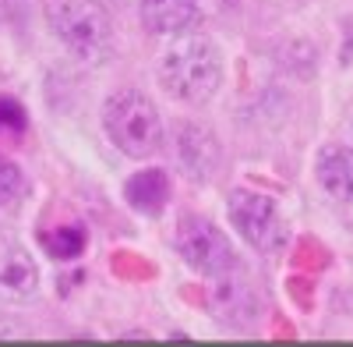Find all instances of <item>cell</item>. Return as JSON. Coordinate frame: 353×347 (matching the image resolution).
Segmentation results:
<instances>
[{
	"label": "cell",
	"mask_w": 353,
	"mask_h": 347,
	"mask_svg": "<svg viewBox=\"0 0 353 347\" xmlns=\"http://www.w3.org/2000/svg\"><path fill=\"white\" fill-rule=\"evenodd\" d=\"M159 85L163 93L184 106H201L219 93L223 82V57L209 36L181 32L159 57Z\"/></svg>",
	"instance_id": "6da1fadb"
},
{
	"label": "cell",
	"mask_w": 353,
	"mask_h": 347,
	"mask_svg": "<svg viewBox=\"0 0 353 347\" xmlns=\"http://www.w3.org/2000/svg\"><path fill=\"white\" fill-rule=\"evenodd\" d=\"M103 128L113 146L131 160H149L152 153H159L163 138H166L156 103L138 89H121L106 100Z\"/></svg>",
	"instance_id": "7a4b0ae2"
},
{
	"label": "cell",
	"mask_w": 353,
	"mask_h": 347,
	"mask_svg": "<svg viewBox=\"0 0 353 347\" xmlns=\"http://www.w3.org/2000/svg\"><path fill=\"white\" fill-rule=\"evenodd\" d=\"M50 28L81 64H103L113 53V21L99 0H50Z\"/></svg>",
	"instance_id": "3957f363"
},
{
	"label": "cell",
	"mask_w": 353,
	"mask_h": 347,
	"mask_svg": "<svg viewBox=\"0 0 353 347\" xmlns=\"http://www.w3.org/2000/svg\"><path fill=\"white\" fill-rule=\"evenodd\" d=\"M230 220L237 227V234L261 255H276L290 241V227H286L279 206L261 191H244V188L233 191L230 195Z\"/></svg>",
	"instance_id": "277c9868"
},
{
	"label": "cell",
	"mask_w": 353,
	"mask_h": 347,
	"mask_svg": "<svg viewBox=\"0 0 353 347\" xmlns=\"http://www.w3.org/2000/svg\"><path fill=\"white\" fill-rule=\"evenodd\" d=\"M176 252L181 259L201 276H219L226 273L237 259H233V248L226 241V234L205 216H184L176 223Z\"/></svg>",
	"instance_id": "5b68a950"
},
{
	"label": "cell",
	"mask_w": 353,
	"mask_h": 347,
	"mask_svg": "<svg viewBox=\"0 0 353 347\" xmlns=\"http://www.w3.org/2000/svg\"><path fill=\"white\" fill-rule=\"evenodd\" d=\"M212 315L223 323V326H233V330H248L258 323L261 315V294L254 280L237 270V263H233L226 273L212 276Z\"/></svg>",
	"instance_id": "8992f818"
},
{
	"label": "cell",
	"mask_w": 353,
	"mask_h": 347,
	"mask_svg": "<svg viewBox=\"0 0 353 347\" xmlns=\"http://www.w3.org/2000/svg\"><path fill=\"white\" fill-rule=\"evenodd\" d=\"M173 153H176V163L188 178L194 181H209L212 174L219 170V160H223V149L219 142L212 138L209 128L201 124H181L173 135Z\"/></svg>",
	"instance_id": "52a82bcc"
},
{
	"label": "cell",
	"mask_w": 353,
	"mask_h": 347,
	"mask_svg": "<svg viewBox=\"0 0 353 347\" xmlns=\"http://www.w3.org/2000/svg\"><path fill=\"white\" fill-rule=\"evenodd\" d=\"M39 287V266L36 259L21 248L14 234L0 230V291L11 298H25Z\"/></svg>",
	"instance_id": "ba28073f"
},
{
	"label": "cell",
	"mask_w": 353,
	"mask_h": 347,
	"mask_svg": "<svg viewBox=\"0 0 353 347\" xmlns=\"http://www.w3.org/2000/svg\"><path fill=\"white\" fill-rule=\"evenodd\" d=\"M138 15L152 36H181L194 32L201 8L198 0H138Z\"/></svg>",
	"instance_id": "9c48e42d"
},
{
	"label": "cell",
	"mask_w": 353,
	"mask_h": 347,
	"mask_svg": "<svg viewBox=\"0 0 353 347\" xmlns=\"http://www.w3.org/2000/svg\"><path fill=\"white\" fill-rule=\"evenodd\" d=\"M314 178L332 202H353V149L329 146L318 153Z\"/></svg>",
	"instance_id": "30bf717a"
},
{
	"label": "cell",
	"mask_w": 353,
	"mask_h": 347,
	"mask_svg": "<svg viewBox=\"0 0 353 347\" xmlns=\"http://www.w3.org/2000/svg\"><path fill=\"white\" fill-rule=\"evenodd\" d=\"M124 195L138 213H159L170 202V181L159 167H149V170H138L134 178H128Z\"/></svg>",
	"instance_id": "8fae6325"
},
{
	"label": "cell",
	"mask_w": 353,
	"mask_h": 347,
	"mask_svg": "<svg viewBox=\"0 0 353 347\" xmlns=\"http://www.w3.org/2000/svg\"><path fill=\"white\" fill-rule=\"evenodd\" d=\"M43 245H46L50 255H57V259H74V255H81V248H85V227H81V223H64V227L50 230V234H43Z\"/></svg>",
	"instance_id": "7c38bea8"
},
{
	"label": "cell",
	"mask_w": 353,
	"mask_h": 347,
	"mask_svg": "<svg viewBox=\"0 0 353 347\" xmlns=\"http://www.w3.org/2000/svg\"><path fill=\"white\" fill-rule=\"evenodd\" d=\"M18 195H21V170L0 153V206H11Z\"/></svg>",
	"instance_id": "4fadbf2b"
},
{
	"label": "cell",
	"mask_w": 353,
	"mask_h": 347,
	"mask_svg": "<svg viewBox=\"0 0 353 347\" xmlns=\"http://www.w3.org/2000/svg\"><path fill=\"white\" fill-rule=\"evenodd\" d=\"M25 128V113L18 103L0 100V131H21Z\"/></svg>",
	"instance_id": "5bb4252c"
}]
</instances>
